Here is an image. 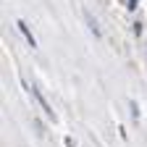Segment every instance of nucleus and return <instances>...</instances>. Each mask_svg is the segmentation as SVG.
<instances>
[{"label":"nucleus","mask_w":147,"mask_h":147,"mask_svg":"<svg viewBox=\"0 0 147 147\" xmlns=\"http://www.w3.org/2000/svg\"><path fill=\"white\" fill-rule=\"evenodd\" d=\"M34 97H37V102H40V108L45 110V116H47L50 121H55V110L50 108V102L45 100V95H42V92H40V89H37V87H34Z\"/></svg>","instance_id":"1"},{"label":"nucleus","mask_w":147,"mask_h":147,"mask_svg":"<svg viewBox=\"0 0 147 147\" xmlns=\"http://www.w3.org/2000/svg\"><path fill=\"white\" fill-rule=\"evenodd\" d=\"M87 24H89L92 34H95V37H100V29H97V24H95V18H92V16H87Z\"/></svg>","instance_id":"3"},{"label":"nucleus","mask_w":147,"mask_h":147,"mask_svg":"<svg viewBox=\"0 0 147 147\" xmlns=\"http://www.w3.org/2000/svg\"><path fill=\"white\" fill-rule=\"evenodd\" d=\"M18 32L24 34V40L29 42V47H37V40H34V34H32V29H29L24 21H18Z\"/></svg>","instance_id":"2"}]
</instances>
